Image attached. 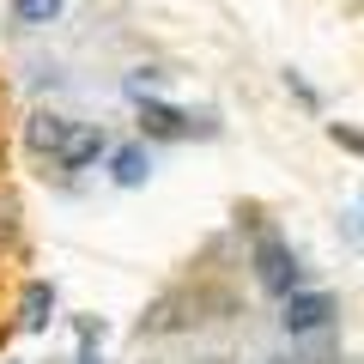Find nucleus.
<instances>
[{
    "label": "nucleus",
    "instance_id": "obj_5",
    "mask_svg": "<svg viewBox=\"0 0 364 364\" xmlns=\"http://www.w3.org/2000/svg\"><path fill=\"white\" fill-rule=\"evenodd\" d=\"M104 170H109V182H116V188H128V195H134V188H146V182H152V170H158V152L140 140V134H134V140L109 146Z\"/></svg>",
    "mask_w": 364,
    "mask_h": 364
},
{
    "label": "nucleus",
    "instance_id": "obj_1",
    "mask_svg": "<svg viewBox=\"0 0 364 364\" xmlns=\"http://www.w3.org/2000/svg\"><path fill=\"white\" fill-rule=\"evenodd\" d=\"M249 273H255L261 298H273V304H286L291 291H304V261H298V249H291V237L273 231V225H261V231L249 237Z\"/></svg>",
    "mask_w": 364,
    "mask_h": 364
},
{
    "label": "nucleus",
    "instance_id": "obj_9",
    "mask_svg": "<svg viewBox=\"0 0 364 364\" xmlns=\"http://www.w3.org/2000/svg\"><path fill=\"white\" fill-rule=\"evenodd\" d=\"M79 352H73V364H104V316H79Z\"/></svg>",
    "mask_w": 364,
    "mask_h": 364
},
{
    "label": "nucleus",
    "instance_id": "obj_2",
    "mask_svg": "<svg viewBox=\"0 0 364 364\" xmlns=\"http://www.w3.org/2000/svg\"><path fill=\"white\" fill-rule=\"evenodd\" d=\"M134 128H140L146 146H176V140H213V122H195L182 104H164V97H146V104H134Z\"/></svg>",
    "mask_w": 364,
    "mask_h": 364
},
{
    "label": "nucleus",
    "instance_id": "obj_14",
    "mask_svg": "<svg viewBox=\"0 0 364 364\" xmlns=\"http://www.w3.org/2000/svg\"><path fill=\"white\" fill-rule=\"evenodd\" d=\"M200 364H231V358H200Z\"/></svg>",
    "mask_w": 364,
    "mask_h": 364
},
{
    "label": "nucleus",
    "instance_id": "obj_10",
    "mask_svg": "<svg viewBox=\"0 0 364 364\" xmlns=\"http://www.w3.org/2000/svg\"><path fill=\"white\" fill-rule=\"evenodd\" d=\"M158 85H164V73H158V67H134V73L122 79L128 104H146V97H158Z\"/></svg>",
    "mask_w": 364,
    "mask_h": 364
},
{
    "label": "nucleus",
    "instance_id": "obj_6",
    "mask_svg": "<svg viewBox=\"0 0 364 364\" xmlns=\"http://www.w3.org/2000/svg\"><path fill=\"white\" fill-rule=\"evenodd\" d=\"M55 310H61L55 279H25L18 310H13V328H18V334H49V328H55Z\"/></svg>",
    "mask_w": 364,
    "mask_h": 364
},
{
    "label": "nucleus",
    "instance_id": "obj_15",
    "mask_svg": "<svg viewBox=\"0 0 364 364\" xmlns=\"http://www.w3.org/2000/svg\"><path fill=\"white\" fill-rule=\"evenodd\" d=\"M310 364H340V358H310Z\"/></svg>",
    "mask_w": 364,
    "mask_h": 364
},
{
    "label": "nucleus",
    "instance_id": "obj_7",
    "mask_svg": "<svg viewBox=\"0 0 364 364\" xmlns=\"http://www.w3.org/2000/svg\"><path fill=\"white\" fill-rule=\"evenodd\" d=\"M67 128H73V116H67V109H31V116H25V152L37 158V164H55Z\"/></svg>",
    "mask_w": 364,
    "mask_h": 364
},
{
    "label": "nucleus",
    "instance_id": "obj_3",
    "mask_svg": "<svg viewBox=\"0 0 364 364\" xmlns=\"http://www.w3.org/2000/svg\"><path fill=\"white\" fill-rule=\"evenodd\" d=\"M334 316H340V298L334 291H322V286H304V291H291L286 304H279V334L286 340H310V334H322V328H334Z\"/></svg>",
    "mask_w": 364,
    "mask_h": 364
},
{
    "label": "nucleus",
    "instance_id": "obj_4",
    "mask_svg": "<svg viewBox=\"0 0 364 364\" xmlns=\"http://www.w3.org/2000/svg\"><path fill=\"white\" fill-rule=\"evenodd\" d=\"M109 128L104 122H79L73 116V128H67V140H61V152H55V170H61V176H85V170H97L109 158Z\"/></svg>",
    "mask_w": 364,
    "mask_h": 364
},
{
    "label": "nucleus",
    "instance_id": "obj_8",
    "mask_svg": "<svg viewBox=\"0 0 364 364\" xmlns=\"http://www.w3.org/2000/svg\"><path fill=\"white\" fill-rule=\"evenodd\" d=\"M67 13V0H13V25L18 31H49Z\"/></svg>",
    "mask_w": 364,
    "mask_h": 364
},
{
    "label": "nucleus",
    "instance_id": "obj_12",
    "mask_svg": "<svg viewBox=\"0 0 364 364\" xmlns=\"http://www.w3.org/2000/svg\"><path fill=\"white\" fill-rule=\"evenodd\" d=\"M286 91H291V97H298L304 109H322V97H316V85H310V79H304V73H286Z\"/></svg>",
    "mask_w": 364,
    "mask_h": 364
},
{
    "label": "nucleus",
    "instance_id": "obj_11",
    "mask_svg": "<svg viewBox=\"0 0 364 364\" xmlns=\"http://www.w3.org/2000/svg\"><path fill=\"white\" fill-rule=\"evenodd\" d=\"M328 140H334L340 152H352V158H364V128H352V122H328Z\"/></svg>",
    "mask_w": 364,
    "mask_h": 364
},
{
    "label": "nucleus",
    "instance_id": "obj_13",
    "mask_svg": "<svg viewBox=\"0 0 364 364\" xmlns=\"http://www.w3.org/2000/svg\"><path fill=\"white\" fill-rule=\"evenodd\" d=\"M261 364H310V358H298V352H267Z\"/></svg>",
    "mask_w": 364,
    "mask_h": 364
},
{
    "label": "nucleus",
    "instance_id": "obj_16",
    "mask_svg": "<svg viewBox=\"0 0 364 364\" xmlns=\"http://www.w3.org/2000/svg\"><path fill=\"white\" fill-rule=\"evenodd\" d=\"M0 364H25V358H0Z\"/></svg>",
    "mask_w": 364,
    "mask_h": 364
}]
</instances>
